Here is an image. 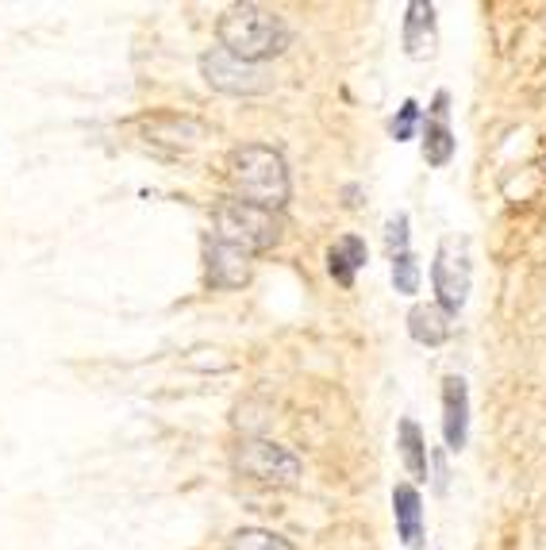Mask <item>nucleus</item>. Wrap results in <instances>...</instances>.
<instances>
[{
	"label": "nucleus",
	"mask_w": 546,
	"mask_h": 550,
	"mask_svg": "<svg viewBox=\"0 0 546 550\" xmlns=\"http://www.w3.org/2000/svg\"><path fill=\"white\" fill-rule=\"evenodd\" d=\"M404 47L412 58H427L435 50V8L431 4H408V16H404Z\"/></svg>",
	"instance_id": "obj_9"
},
{
	"label": "nucleus",
	"mask_w": 546,
	"mask_h": 550,
	"mask_svg": "<svg viewBox=\"0 0 546 550\" xmlns=\"http://www.w3.org/2000/svg\"><path fill=\"white\" fill-rule=\"evenodd\" d=\"M327 262H331V277H335L339 285H350L354 274L366 266V243L354 239V235H347V239H339V243L331 247Z\"/></svg>",
	"instance_id": "obj_12"
},
{
	"label": "nucleus",
	"mask_w": 546,
	"mask_h": 550,
	"mask_svg": "<svg viewBox=\"0 0 546 550\" xmlns=\"http://www.w3.org/2000/svg\"><path fill=\"white\" fill-rule=\"evenodd\" d=\"M416 120H420V108H416V100H408V104L400 108V116L393 120V139H397V143L412 139V131H416Z\"/></svg>",
	"instance_id": "obj_18"
},
{
	"label": "nucleus",
	"mask_w": 546,
	"mask_h": 550,
	"mask_svg": "<svg viewBox=\"0 0 546 550\" xmlns=\"http://www.w3.org/2000/svg\"><path fill=\"white\" fill-rule=\"evenodd\" d=\"M450 154H454V135H450L447 120H435V124L423 127V158L431 166H447Z\"/></svg>",
	"instance_id": "obj_14"
},
{
	"label": "nucleus",
	"mask_w": 546,
	"mask_h": 550,
	"mask_svg": "<svg viewBox=\"0 0 546 550\" xmlns=\"http://www.w3.org/2000/svg\"><path fill=\"white\" fill-rule=\"evenodd\" d=\"M435 293H439V308L447 316H458L470 297V250L462 239H443L439 254H435Z\"/></svg>",
	"instance_id": "obj_6"
},
{
	"label": "nucleus",
	"mask_w": 546,
	"mask_h": 550,
	"mask_svg": "<svg viewBox=\"0 0 546 550\" xmlns=\"http://www.w3.org/2000/svg\"><path fill=\"white\" fill-rule=\"evenodd\" d=\"M408 331H412V339L423 343V347H439V343H447L450 335V316L439 304H416V308L408 312Z\"/></svg>",
	"instance_id": "obj_11"
},
{
	"label": "nucleus",
	"mask_w": 546,
	"mask_h": 550,
	"mask_svg": "<svg viewBox=\"0 0 546 550\" xmlns=\"http://www.w3.org/2000/svg\"><path fill=\"white\" fill-rule=\"evenodd\" d=\"M385 243H389V254H393V258H397V254H408V216H404V212L389 220V227H385Z\"/></svg>",
	"instance_id": "obj_17"
},
{
	"label": "nucleus",
	"mask_w": 546,
	"mask_h": 550,
	"mask_svg": "<svg viewBox=\"0 0 546 550\" xmlns=\"http://www.w3.org/2000/svg\"><path fill=\"white\" fill-rule=\"evenodd\" d=\"M220 43L227 54L258 66L262 58H273L289 47V27L281 24V16H273L258 4H235L220 20Z\"/></svg>",
	"instance_id": "obj_1"
},
{
	"label": "nucleus",
	"mask_w": 546,
	"mask_h": 550,
	"mask_svg": "<svg viewBox=\"0 0 546 550\" xmlns=\"http://www.w3.org/2000/svg\"><path fill=\"white\" fill-rule=\"evenodd\" d=\"M393 516H397L400 539H404L412 550H420V543H423V500L412 485H397V493H393Z\"/></svg>",
	"instance_id": "obj_10"
},
{
	"label": "nucleus",
	"mask_w": 546,
	"mask_h": 550,
	"mask_svg": "<svg viewBox=\"0 0 546 550\" xmlns=\"http://www.w3.org/2000/svg\"><path fill=\"white\" fill-rule=\"evenodd\" d=\"M227 177L235 185L239 200L258 208H281L289 200V170L285 158L270 147H239L227 162Z\"/></svg>",
	"instance_id": "obj_2"
},
{
	"label": "nucleus",
	"mask_w": 546,
	"mask_h": 550,
	"mask_svg": "<svg viewBox=\"0 0 546 550\" xmlns=\"http://www.w3.org/2000/svg\"><path fill=\"white\" fill-rule=\"evenodd\" d=\"M400 458H404V466H408V474L412 477H427V447H423V435L420 427L412 424V420H400Z\"/></svg>",
	"instance_id": "obj_13"
},
{
	"label": "nucleus",
	"mask_w": 546,
	"mask_h": 550,
	"mask_svg": "<svg viewBox=\"0 0 546 550\" xmlns=\"http://www.w3.org/2000/svg\"><path fill=\"white\" fill-rule=\"evenodd\" d=\"M393 285H397V293H416L420 289V266H416L412 254L393 258Z\"/></svg>",
	"instance_id": "obj_16"
},
{
	"label": "nucleus",
	"mask_w": 546,
	"mask_h": 550,
	"mask_svg": "<svg viewBox=\"0 0 546 550\" xmlns=\"http://www.w3.org/2000/svg\"><path fill=\"white\" fill-rule=\"evenodd\" d=\"M227 550H293V543L273 531H262V527H243L227 539Z\"/></svg>",
	"instance_id": "obj_15"
},
{
	"label": "nucleus",
	"mask_w": 546,
	"mask_h": 550,
	"mask_svg": "<svg viewBox=\"0 0 546 550\" xmlns=\"http://www.w3.org/2000/svg\"><path fill=\"white\" fill-rule=\"evenodd\" d=\"M204 270H208V281H212V285L239 289V285L250 281V254L227 247L220 239H208V247H204Z\"/></svg>",
	"instance_id": "obj_7"
},
{
	"label": "nucleus",
	"mask_w": 546,
	"mask_h": 550,
	"mask_svg": "<svg viewBox=\"0 0 546 550\" xmlns=\"http://www.w3.org/2000/svg\"><path fill=\"white\" fill-rule=\"evenodd\" d=\"M466 427H470V400H466V381L447 377L443 381V435L450 450L466 447Z\"/></svg>",
	"instance_id": "obj_8"
},
{
	"label": "nucleus",
	"mask_w": 546,
	"mask_h": 550,
	"mask_svg": "<svg viewBox=\"0 0 546 550\" xmlns=\"http://www.w3.org/2000/svg\"><path fill=\"white\" fill-rule=\"evenodd\" d=\"M235 470L250 481H262V485H293L300 477V458L277 443L250 439L235 450Z\"/></svg>",
	"instance_id": "obj_5"
},
{
	"label": "nucleus",
	"mask_w": 546,
	"mask_h": 550,
	"mask_svg": "<svg viewBox=\"0 0 546 550\" xmlns=\"http://www.w3.org/2000/svg\"><path fill=\"white\" fill-rule=\"evenodd\" d=\"M200 70H204V81L220 93H231V97H254V93H266L273 81L262 66L254 62H243L235 54H227L224 47L208 50L200 58Z\"/></svg>",
	"instance_id": "obj_4"
},
{
	"label": "nucleus",
	"mask_w": 546,
	"mask_h": 550,
	"mask_svg": "<svg viewBox=\"0 0 546 550\" xmlns=\"http://www.w3.org/2000/svg\"><path fill=\"white\" fill-rule=\"evenodd\" d=\"M277 220L273 212L258 208V204H247V200H224L216 208V239L227 243V247L243 250V254H254V250H270L277 243Z\"/></svg>",
	"instance_id": "obj_3"
}]
</instances>
